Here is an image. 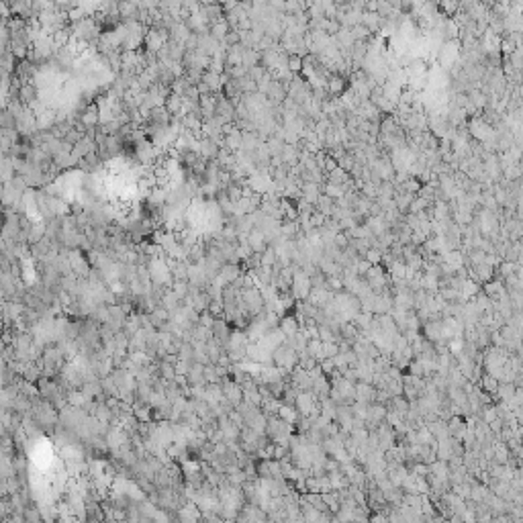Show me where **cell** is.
Segmentation results:
<instances>
[{
  "instance_id": "cell-1",
  "label": "cell",
  "mask_w": 523,
  "mask_h": 523,
  "mask_svg": "<svg viewBox=\"0 0 523 523\" xmlns=\"http://www.w3.org/2000/svg\"><path fill=\"white\" fill-rule=\"evenodd\" d=\"M366 258L370 260L368 264H378L380 262V254H378V251H374V249H368L366 251Z\"/></svg>"
},
{
  "instance_id": "cell-2",
  "label": "cell",
  "mask_w": 523,
  "mask_h": 523,
  "mask_svg": "<svg viewBox=\"0 0 523 523\" xmlns=\"http://www.w3.org/2000/svg\"><path fill=\"white\" fill-rule=\"evenodd\" d=\"M497 417V411H495V407H484V421L486 423H491V421Z\"/></svg>"
},
{
  "instance_id": "cell-3",
  "label": "cell",
  "mask_w": 523,
  "mask_h": 523,
  "mask_svg": "<svg viewBox=\"0 0 523 523\" xmlns=\"http://www.w3.org/2000/svg\"><path fill=\"white\" fill-rule=\"evenodd\" d=\"M484 389H486V391H495V389H497V380H495V376H484Z\"/></svg>"
}]
</instances>
